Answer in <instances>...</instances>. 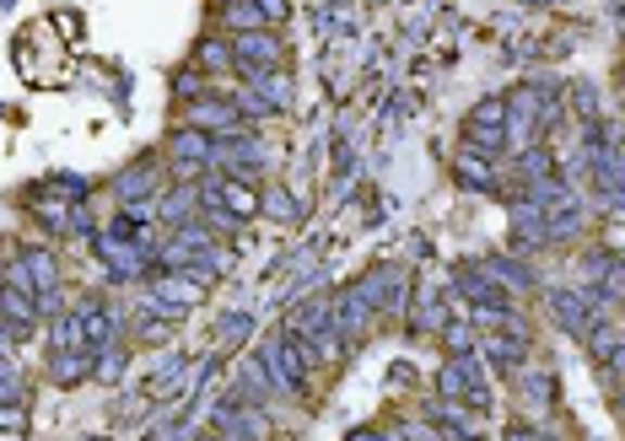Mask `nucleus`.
I'll use <instances>...</instances> for the list:
<instances>
[{"label":"nucleus","instance_id":"dca6fc26","mask_svg":"<svg viewBox=\"0 0 625 441\" xmlns=\"http://www.w3.org/2000/svg\"><path fill=\"white\" fill-rule=\"evenodd\" d=\"M474 355L490 361V366H501V372H512V366L528 361V339H518V334H507V328H480Z\"/></svg>","mask_w":625,"mask_h":441},{"label":"nucleus","instance_id":"a18cd8bd","mask_svg":"<svg viewBox=\"0 0 625 441\" xmlns=\"http://www.w3.org/2000/svg\"><path fill=\"white\" fill-rule=\"evenodd\" d=\"M216 11H227V5H254V0H211Z\"/></svg>","mask_w":625,"mask_h":441},{"label":"nucleus","instance_id":"2f4dec72","mask_svg":"<svg viewBox=\"0 0 625 441\" xmlns=\"http://www.w3.org/2000/svg\"><path fill=\"white\" fill-rule=\"evenodd\" d=\"M443 345H448V355H474V328H469L464 317L443 323Z\"/></svg>","mask_w":625,"mask_h":441},{"label":"nucleus","instance_id":"6e6552de","mask_svg":"<svg viewBox=\"0 0 625 441\" xmlns=\"http://www.w3.org/2000/svg\"><path fill=\"white\" fill-rule=\"evenodd\" d=\"M464 141L480 151L507 146V98H480L464 114Z\"/></svg>","mask_w":625,"mask_h":441},{"label":"nucleus","instance_id":"f03ea898","mask_svg":"<svg viewBox=\"0 0 625 441\" xmlns=\"http://www.w3.org/2000/svg\"><path fill=\"white\" fill-rule=\"evenodd\" d=\"M286 328H292L303 345H312V355H318V361H334V355L345 350V339L334 334L329 296H308V301H297V307H292V317H286Z\"/></svg>","mask_w":625,"mask_h":441},{"label":"nucleus","instance_id":"aec40b11","mask_svg":"<svg viewBox=\"0 0 625 441\" xmlns=\"http://www.w3.org/2000/svg\"><path fill=\"white\" fill-rule=\"evenodd\" d=\"M454 178H459L464 189H480V194H496V161H490V151L464 146L459 156H454Z\"/></svg>","mask_w":625,"mask_h":441},{"label":"nucleus","instance_id":"e433bc0d","mask_svg":"<svg viewBox=\"0 0 625 441\" xmlns=\"http://www.w3.org/2000/svg\"><path fill=\"white\" fill-rule=\"evenodd\" d=\"M22 399V372L11 361H0V404H16Z\"/></svg>","mask_w":625,"mask_h":441},{"label":"nucleus","instance_id":"49530a36","mask_svg":"<svg viewBox=\"0 0 625 441\" xmlns=\"http://www.w3.org/2000/svg\"><path fill=\"white\" fill-rule=\"evenodd\" d=\"M11 339H16V334H11V328H0V355H5V345H11Z\"/></svg>","mask_w":625,"mask_h":441},{"label":"nucleus","instance_id":"c03bdc74","mask_svg":"<svg viewBox=\"0 0 625 441\" xmlns=\"http://www.w3.org/2000/svg\"><path fill=\"white\" fill-rule=\"evenodd\" d=\"M194 441H238V437H227V431H205V437H194Z\"/></svg>","mask_w":625,"mask_h":441},{"label":"nucleus","instance_id":"de8ad7c7","mask_svg":"<svg viewBox=\"0 0 625 441\" xmlns=\"http://www.w3.org/2000/svg\"><path fill=\"white\" fill-rule=\"evenodd\" d=\"M523 5H550V0H523Z\"/></svg>","mask_w":625,"mask_h":441},{"label":"nucleus","instance_id":"79ce46f5","mask_svg":"<svg viewBox=\"0 0 625 441\" xmlns=\"http://www.w3.org/2000/svg\"><path fill=\"white\" fill-rule=\"evenodd\" d=\"M173 92H183V98H200V92H205V81H200V76H178V81H173Z\"/></svg>","mask_w":625,"mask_h":441},{"label":"nucleus","instance_id":"c9c22d12","mask_svg":"<svg viewBox=\"0 0 625 441\" xmlns=\"http://www.w3.org/2000/svg\"><path fill=\"white\" fill-rule=\"evenodd\" d=\"M248 328H254V317H248V312H227V317H221V339H227V345L248 339Z\"/></svg>","mask_w":625,"mask_h":441},{"label":"nucleus","instance_id":"a211bd4d","mask_svg":"<svg viewBox=\"0 0 625 441\" xmlns=\"http://www.w3.org/2000/svg\"><path fill=\"white\" fill-rule=\"evenodd\" d=\"M232 54H238V65L265 70V65L281 60V38H276L270 27H254V33H238V38H232Z\"/></svg>","mask_w":625,"mask_h":441},{"label":"nucleus","instance_id":"6ab92c4d","mask_svg":"<svg viewBox=\"0 0 625 441\" xmlns=\"http://www.w3.org/2000/svg\"><path fill=\"white\" fill-rule=\"evenodd\" d=\"M76 323H81V345H87L92 355L114 350V312H109V307H98V301H81V307H76Z\"/></svg>","mask_w":625,"mask_h":441},{"label":"nucleus","instance_id":"bb28decb","mask_svg":"<svg viewBox=\"0 0 625 441\" xmlns=\"http://www.w3.org/2000/svg\"><path fill=\"white\" fill-rule=\"evenodd\" d=\"M518 167H523V178H528V194L545 189V183H561V167H556V156L545 146H523V161H518Z\"/></svg>","mask_w":625,"mask_h":441},{"label":"nucleus","instance_id":"58836bf2","mask_svg":"<svg viewBox=\"0 0 625 441\" xmlns=\"http://www.w3.org/2000/svg\"><path fill=\"white\" fill-rule=\"evenodd\" d=\"M265 199H270V210H276L281 221H297V205H292V194H286V189H270Z\"/></svg>","mask_w":625,"mask_h":441},{"label":"nucleus","instance_id":"7ed1b4c3","mask_svg":"<svg viewBox=\"0 0 625 441\" xmlns=\"http://www.w3.org/2000/svg\"><path fill=\"white\" fill-rule=\"evenodd\" d=\"M437 393L443 399H459L469 410H485L490 415V382H485V372H480V355H448L443 361V372H437Z\"/></svg>","mask_w":625,"mask_h":441},{"label":"nucleus","instance_id":"9b49d317","mask_svg":"<svg viewBox=\"0 0 625 441\" xmlns=\"http://www.w3.org/2000/svg\"><path fill=\"white\" fill-rule=\"evenodd\" d=\"M167 151H173V172H178V178H200L205 167H216V135H205V130H189V125H183Z\"/></svg>","mask_w":625,"mask_h":441},{"label":"nucleus","instance_id":"ddd939ff","mask_svg":"<svg viewBox=\"0 0 625 441\" xmlns=\"http://www.w3.org/2000/svg\"><path fill=\"white\" fill-rule=\"evenodd\" d=\"M329 312H334V334L350 345V339H361L367 328H372V307H367V296L356 291V286H345V291H334L329 296Z\"/></svg>","mask_w":625,"mask_h":441},{"label":"nucleus","instance_id":"393cba45","mask_svg":"<svg viewBox=\"0 0 625 441\" xmlns=\"http://www.w3.org/2000/svg\"><path fill=\"white\" fill-rule=\"evenodd\" d=\"M432 420H437V426H448L459 441H480V437H485V420H474V415H469V404H459V399H437V404H432Z\"/></svg>","mask_w":625,"mask_h":441},{"label":"nucleus","instance_id":"a878e982","mask_svg":"<svg viewBox=\"0 0 625 441\" xmlns=\"http://www.w3.org/2000/svg\"><path fill=\"white\" fill-rule=\"evenodd\" d=\"M152 183H156L152 161H136V167H125V172L114 178V189H119V199H125L130 210H141V199H152Z\"/></svg>","mask_w":625,"mask_h":441},{"label":"nucleus","instance_id":"f257e3e1","mask_svg":"<svg viewBox=\"0 0 625 441\" xmlns=\"http://www.w3.org/2000/svg\"><path fill=\"white\" fill-rule=\"evenodd\" d=\"M259 361H270V366L281 372V382L292 388V399H297V393H308L312 372H318V355H312V345H303L292 328H281L276 339H265V345H259Z\"/></svg>","mask_w":625,"mask_h":441},{"label":"nucleus","instance_id":"20e7f679","mask_svg":"<svg viewBox=\"0 0 625 441\" xmlns=\"http://www.w3.org/2000/svg\"><path fill=\"white\" fill-rule=\"evenodd\" d=\"M183 125H189V130H205V135H216V141L248 135V119L238 114L232 98H194V103L183 108Z\"/></svg>","mask_w":625,"mask_h":441},{"label":"nucleus","instance_id":"412c9836","mask_svg":"<svg viewBox=\"0 0 625 441\" xmlns=\"http://www.w3.org/2000/svg\"><path fill=\"white\" fill-rule=\"evenodd\" d=\"M248 92L270 108V114H286L292 108V81L276 70V65H265V70H248Z\"/></svg>","mask_w":625,"mask_h":441},{"label":"nucleus","instance_id":"72a5a7b5","mask_svg":"<svg viewBox=\"0 0 625 441\" xmlns=\"http://www.w3.org/2000/svg\"><path fill=\"white\" fill-rule=\"evenodd\" d=\"M221 22H227L232 33H254V27H265V16H259L254 5H227V11H221Z\"/></svg>","mask_w":625,"mask_h":441},{"label":"nucleus","instance_id":"4be33fe9","mask_svg":"<svg viewBox=\"0 0 625 441\" xmlns=\"http://www.w3.org/2000/svg\"><path fill=\"white\" fill-rule=\"evenodd\" d=\"M405 307H410V328H416V334H437V328L448 323L443 291H437V286H416V296H410Z\"/></svg>","mask_w":625,"mask_h":441},{"label":"nucleus","instance_id":"4468645a","mask_svg":"<svg viewBox=\"0 0 625 441\" xmlns=\"http://www.w3.org/2000/svg\"><path fill=\"white\" fill-rule=\"evenodd\" d=\"M550 317H556L566 334H577V339H588V328L599 323L594 307L583 301V286H550Z\"/></svg>","mask_w":625,"mask_h":441},{"label":"nucleus","instance_id":"7c9ffc66","mask_svg":"<svg viewBox=\"0 0 625 441\" xmlns=\"http://www.w3.org/2000/svg\"><path fill=\"white\" fill-rule=\"evenodd\" d=\"M588 275L604 281V286H615V281H625V259L615 248H594V254H588Z\"/></svg>","mask_w":625,"mask_h":441},{"label":"nucleus","instance_id":"473e14b6","mask_svg":"<svg viewBox=\"0 0 625 441\" xmlns=\"http://www.w3.org/2000/svg\"><path fill=\"white\" fill-rule=\"evenodd\" d=\"M33 210H38V221H43V226H54V232H65V226H71V199H54V205H49V199H33Z\"/></svg>","mask_w":625,"mask_h":441},{"label":"nucleus","instance_id":"c756f323","mask_svg":"<svg viewBox=\"0 0 625 441\" xmlns=\"http://www.w3.org/2000/svg\"><path fill=\"white\" fill-rule=\"evenodd\" d=\"M194 60H200V70H211V76H227V70L238 65V54H232V43H227V38H216V33L194 43Z\"/></svg>","mask_w":625,"mask_h":441},{"label":"nucleus","instance_id":"9d476101","mask_svg":"<svg viewBox=\"0 0 625 441\" xmlns=\"http://www.w3.org/2000/svg\"><path fill=\"white\" fill-rule=\"evenodd\" d=\"M356 291L367 296L372 312H399L405 296H410L405 291V270H399V264H372V270L356 281Z\"/></svg>","mask_w":625,"mask_h":441},{"label":"nucleus","instance_id":"b1692460","mask_svg":"<svg viewBox=\"0 0 625 441\" xmlns=\"http://www.w3.org/2000/svg\"><path fill=\"white\" fill-rule=\"evenodd\" d=\"M485 270H490V281L501 286V291H534L539 281H534V270L523 264V259H512V254H490V259H480Z\"/></svg>","mask_w":625,"mask_h":441},{"label":"nucleus","instance_id":"5701e85b","mask_svg":"<svg viewBox=\"0 0 625 441\" xmlns=\"http://www.w3.org/2000/svg\"><path fill=\"white\" fill-rule=\"evenodd\" d=\"M156 216L178 232V226H189V221H200V189H189V183H178L173 194H162L156 199Z\"/></svg>","mask_w":625,"mask_h":441},{"label":"nucleus","instance_id":"0eeeda50","mask_svg":"<svg viewBox=\"0 0 625 441\" xmlns=\"http://www.w3.org/2000/svg\"><path fill=\"white\" fill-rule=\"evenodd\" d=\"M5 286H16V291H27V296L54 291V286H60V259H54V248H22V254L5 264Z\"/></svg>","mask_w":625,"mask_h":441},{"label":"nucleus","instance_id":"f3484780","mask_svg":"<svg viewBox=\"0 0 625 441\" xmlns=\"http://www.w3.org/2000/svg\"><path fill=\"white\" fill-rule=\"evenodd\" d=\"M216 167H227V178H259V167H265V151L259 141H248V135H232V141H216Z\"/></svg>","mask_w":625,"mask_h":441},{"label":"nucleus","instance_id":"cd10ccee","mask_svg":"<svg viewBox=\"0 0 625 441\" xmlns=\"http://www.w3.org/2000/svg\"><path fill=\"white\" fill-rule=\"evenodd\" d=\"M194 382H200V372H189L183 361H173V366H162V377L146 382V393H152V399H178V393L189 399V388H194Z\"/></svg>","mask_w":625,"mask_h":441},{"label":"nucleus","instance_id":"37998d69","mask_svg":"<svg viewBox=\"0 0 625 441\" xmlns=\"http://www.w3.org/2000/svg\"><path fill=\"white\" fill-rule=\"evenodd\" d=\"M350 441H394V437H383V431H350Z\"/></svg>","mask_w":625,"mask_h":441},{"label":"nucleus","instance_id":"423d86ee","mask_svg":"<svg viewBox=\"0 0 625 441\" xmlns=\"http://www.w3.org/2000/svg\"><path fill=\"white\" fill-rule=\"evenodd\" d=\"M200 296H205V286H200V275H189V270H156L152 281H146V301H152L162 317L189 312Z\"/></svg>","mask_w":625,"mask_h":441},{"label":"nucleus","instance_id":"ea45409f","mask_svg":"<svg viewBox=\"0 0 625 441\" xmlns=\"http://www.w3.org/2000/svg\"><path fill=\"white\" fill-rule=\"evenodd\" d=\"M146 441H183V420H162V426H152Z\"/></svg>","mask_w":625,"mask_h":441},{"label":"nucleus","instance_id":"4c0bfd02","mask_svg":"<svg viewBox=\"0 0 625 441\" xmlns=\"http://www.w3.org/2000/svg\"><path fill=\"white\" fill-rule=\"evenodd\" d=\"M254 11H259V16H265V27H281V22H286V11H292V5H286V0H254Z\"/></svg>","mask_w":625,"mask_h":441},{"label":"nucleus","instance_id":"c85d7f7f","mask_svg":"<svg viewBox=\"0 0 625 441\" xmlns=\"http://www.w3.org/2000/svg\"><path fill=\"white\" fill-rule=\"evenodd\" d=\"M92 366H98L92 350H49V372H54V382H81Z\"/></svg>","mask_w":625,"mask_h":441},{"label":"nucleus","instance_id":"39448f33","mask_svg":"<svg viewBox=\"0 0 625 441\" xmlns=\"http://www.w3.org/2000/svg\"><path fill=\"white\" fill-rule=\"evenodd\" d=\"M216 431H227V437H238V441H270V415H265V404H254L238 388L232 399L216 404Z\"/></svg>","mask_w":625,"mask_h":441},{"label":"nucleus","instance_id":"2eb2a0df","mask_svg":"<svg viewBox=\"0 0 625 441\" xmlns=\"http://www.w3.org/2000/svg\"><path fill=\"white\" fill-rule=\"evenodd\" d=\"M539 108H545V92H534V87L512 92V98H507V135H518V141L528 146V141L545 130V114H539Z\"/></svg>","mask_w":625,"mask_h":441},{"label":"nucleus","instance_id":"1a4fd4ad","mask_svg":"<svg viewBox=\"0 0 625 441\" xmlns=\"http://www.w3.org/2000/svg\"><path fill=\"white\" fill-rule=\"evenodd\" d=\"M454 291L464 296L474 312H507V291L490 281V270H485L480 259H464V264H454Z\"/></svg>","mask_w":625,"mask_h":441},{"label":"nucleus","instance_id":"f8f14e48","mask_svg":"<svg viewBox=\"0 0 625 441\" xmlns=\"http://www.w3.org/2000/svg\"><path fill=\"white\" fill-rule=\"evenodd\" d=\"M507 221H512V248H518V254H539V248H550L545 210H539L534 199H512V205H507Z\"/></svg>","mask_w":625,"mask_h":441},{"label":"nucleus","instance_id":"a19ab883","mask_svg":"<svg viewBox=\"0 0 625 441\" xmlns=\"http://www.w3.org/2000/svg\"><path fill=\"white\" fill-rule=\"evenodd\" d=\"M0 431H16V437L27 431V420H22V410H16V404H0Z\"/></svg>","mask_w":625,"mask_h":441},{"label":"nucleus","instance_id":"f704fd0d","mask_svg":"<svg viewBox=\"0 0 625 441\" xmlns=\"http://www.w3.org/2000/svg\"><path fill=\"white\" fill-rule=\"evenodd\" d=\"M518 388H523V404H528V399H534V404H550V393H556V382H550L545 372H528Z\"/></svg>","mask_w":625,"mask_h":441}]
</instances>
